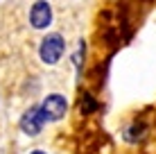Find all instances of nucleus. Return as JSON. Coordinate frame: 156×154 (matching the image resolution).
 I'll return each instance as SVG.
<instances>
[{
  "label": "nucleus",
  "instance_id": "f257e3e1",
  "mask_svg": "<svg viewBox=\"0 0 156 154\" xmlns=\"http://www.w3.org/2000/svg\"><path fill=\"white\" fill-rule=\"evenodd\" d=\"M63 52H66V41L59 32H50L48 36H43L41 45H39V57L43 63L48 66H55V63L61 61Z\"/></svg>",
  "mask_w": 156,
  "mask_h": 154
},
{
  "label": "nucleus",
  "instance_id": "f03ea898",
  "mask_svg": "<svg viewBox=\"0 0 156 154\" xmlns=\"http://www.w3.org/2000/svg\"><path fill=\"white\" fill-rule=\"evenodd\" d=\"M39 109H41V116L45 123H57V120H61L68 113V100L61 93H50L43 98Z\"/></svg>",
  "mask_w": 156,
  "mask_h": 154
},
{
  "label": "nucleus",
  "instance_id": "7ed1b4c3",
  "mask_svg": "<svg viewBox=\"0 0 156 154\" xmlns=\"http://www.w3.org/2000/svg\"><path fill=\"white\" fill-rule=\"evenodd\" d=\"M30 25L34 30H48L52 25V5L48 0H36L30 7Z\"/></svg>",
  "mask_w": 156,
  "mask_h": 154
},
{
  "label": "nucleus",
  "instance_id": "20e7f679",
  "mask_svg": "<svg viewBox=\"0 0 156 154\" xmlns=\"http://www.w3.org/2000/svg\"><path fill=\"white\" fill-rule=\"evenodd\" d=\"M18 125H20V131H23V134L39 136L41 129H43V125H45V120H43V116H41V109L39 107H30L23 113V118H20Z\"/></svg>",
  "mask_w": 156,
  "mask_h": 154
},
{
  "label": "nucleus",
  "instance_id": "39448f33",
  "mask_svg": "<svg viewBox=\"0 0 156 154\" xmlns=\"http://www.w3.org/2000/svg\"><path fill=\"white\" fill-rule=\"evenodd\" d=\"M145 138V125L143 123H133L125 129V141L127 143H138Z\"/></svg>",
  "mask_w": 156,
  "mask_h": 154
},
{
  "label": "nucleus",
  "instance_id": "423d86ee",
  "mask_svg": "<svg viewBox=\"0 0 156 154\" xmlns=\"http://www.w3.org/2000/svg\"><path fill=\"white\" fill-rule=\"evenodd\" d=\"M95 109H98V102L93 100V95H90V93H84L82 98H79V111H82L84 116H88V113H93Z\"/></svg>",
  "mask_w": 156,
  "mask_h": 154
},
{
  "label": "nucleus",
  "instance_id": "0eeeda50",
  "mask_svg": "<svg viewBox=\"0 0 156 154\" xmlns=\"http://www.w3.org/2000/svg\"><path fill=\"white\" fill-rule=\"evenodd\" d=\"M30 154H48V152H43V150H34V152H30Z\"/></svg>",
  "mask_w": 156,
  "mask_h": 154
}]
</instances>
